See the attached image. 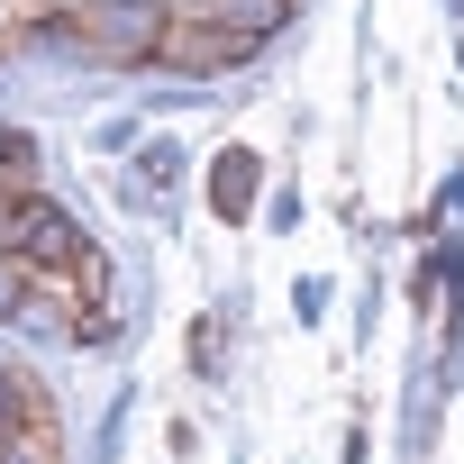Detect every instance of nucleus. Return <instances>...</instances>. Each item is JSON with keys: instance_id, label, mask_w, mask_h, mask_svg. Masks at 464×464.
<instances>
[{"instance_id": "obj_1", "label": "nucleus", "mask_w": 464, "mask_h": 464, "mask_svg": "<svg viewBox=\"0 0 464 464\" xmlns=\"http://www.w3.org/2000/svg\"><path fill=\"white\" fill-rule=\"evenodd\" d=\"M164 28H173L164 0H82V10H64V37L92 46L101 64H155Z\"/></svg>"}, {"instance_id": "obj_2", "label": "nucleus", "mask_w": 464, "mask_h": 464, "mask_svg": "<svg viewBox=\"0 0 464 464\" xmlns=\"http://www.w3.org/2000/svg\"><path fill=\"white\" fill-rule=\"evenodd\" d=\"M0 464H64L55 401H46L28 373H0Z\"/></svg>"}, {"instance_id": "obj_3", "label": "nucleus", "mask_w": 464, "mask_h": 464, "mask_svg": "<svg viewBox=\"0 0 464 464\" xmlns=\"http://www.w3.org/2000/svg\"><path fill=\"white\" fill-rule=\"evenodd\" d=\"M246 55H256V28L246 19H173L155 64H173V73H237Z\"/></svg>"}, {"instance_id": "obj_4", "label": "nucleus", "mask_w": 464, "mask_h": 464, "mask_svg": "<svg viewBox=\"0 0 464 464\" xmlns=\"http://www.w3.org/2000/svg\"><path fill=\"white\" fill-rule=\"evenodd\" d=\"M19 200H37V155L19 137H0V209H19Z\"/></svg>"}]
</instances>
